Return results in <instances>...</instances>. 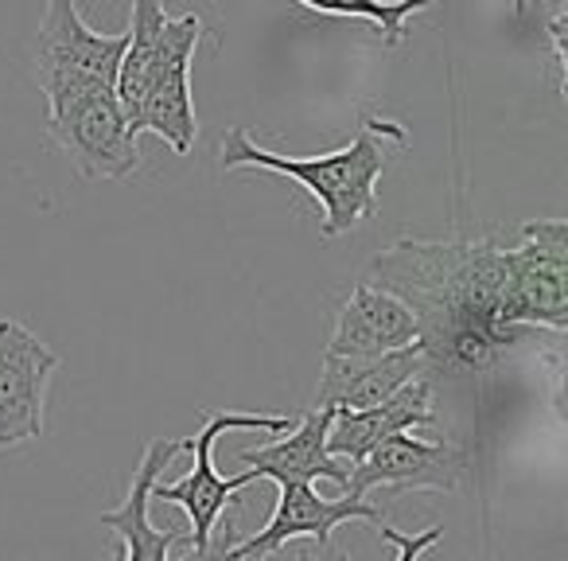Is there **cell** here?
<instances>
[{
    "mask_svg": "<svg viewBox=\"0 0 568 561\" xmlns=\"http://www.w3.org/2000/svg\"><path fill=\"white\" fill-rule=\"evenodd\" d=\"M363 281L409 304L428 363L483 367L526 332L506 320V253L495 242L402 238L366 266Z\"/></svg>",
    "mask_w": 568,
    "mask_h": 561,
    "instance_id": "obj_1",
    "label": "cell"
},
{
    "mask_svg": "<svg viewBox=\"0 0 568 561\" xmlns=\"http://www.w3.org/2000/svg\"><path fill=\"white\" fill-rule=\"evenodd\" d=\"M386 141L405 144V133L397 121L382 118H363L358 133L351 137L343 149L324 152V157H284V152H268L245 133L242 126L230 129L222 137L219 160L226 172L237 168H265V172H281L288 180H296L324 211L320 234L339 238L351 234L358 222H366L378 211V180L389 168V149Z\"/></svg>",
    "mask_w": 568,
    "mask_h": 561,
    "instance_id": "obj_2",
    "label": "cell"
},
{
    "mask_svg": "<svg viewBox=\"0 0 568 561\" xmlns=\"http://www.w3.org/2000/svg\"><path fill=\"white\" fill-rule=\"evenodd\" d=\"M296 418H301V413H234V410L206 413V425L183 444L187 452H195L191 472L175 483H164V480L152 483V503H175L187 511L191 553H199V558L211 553V534H214V527H219V514L226 511V503H234V495L245 483L261 480L257 468H245V472L230 475V480L214 468V444H219V437L230 433V429H253V433L281 437L284 429L296 425Z\"/></svg>",
    "mask_w": 568,
    "mask_h": 561,
    "instance_id": "obj_3",
    "label": "cell"
},
{
    "mask_svg": "<svg viewBox=\"0 0 568 561\" xmlns=\"http://www.w3.org/2000/svg\"><path fill=\"white\" fill-rule=\"evenodd\" d=\"M129 32L102 36L79 17L74 0H48L36 32V82L48 110L90 90H113Z\"/></svg>",
    "mask_w": 568,
    "mask_h": 561,
    "instance_id": "obj_4",
    "label": "cell"
},
{
    "mask_svg": "<svg viewBox=\"0 0 568 561\" xmlns=\"http://www.w3.org/2000/svg\"><path fill=\"white\" fill-rule=\"evenodd\" d=\"M506 253V320L514 328L568 324V222L537 219L521 227Z\"/></svg>",
    "mask_w": 568,
    "mask_h": 561,
    "instance_id": "obj_5",
    "label": "cell"
},
{
    "mask_svg": "<svg viewBox=\"0 0 568 561\" xmlns=\"http://www.w3.org/2000/svg\"><path fill=\"white\" fill-rule=\"evenodd\" d=\"M48 133L87 180H125L141 164L136 133L113 90H90L48 110Z\"/></svg>",
    "mask_w": 568,
    "mask_h": 561,
    "instance_id": "obj_6",
    "label": "cell"
},
{
    "mask_svg": "<svg viewBox=\"0 0 568 561\" xmlns=\"http://www.w3.org/2000/svg\"><path fill=\"white\" fill-rule=\"evenodd\" d=\"M199 40H203V20L195 12L168 20L164 48L152 63L149 87L136 110V133H156L180 157H187L199 133L195 102H191V59Z\"/></svg>",
    "mask_w": 568,
    "mask_h": 561,
    "instance_id": "obj_7",
    "label": "cell"
},
{
    "mask_svg": "<svg viewBox=\"0 0 568 561\" xmlns=\"http://www.w3.org/2000/svg\"><path fill=\"white\" fill-rule=\"evenodd\" d=\"M59 355L17 320H0V449L40 441Z\"/></svg>",
    "mask_w": 568,
    "mask_h": 561,
    "instance_id": "obj_8",
    "label": "cell"
},
{
    "mask_svg": "<svg viewBox=\"0 0 568 561\" xmlns=\"http://www.w3.org/2000/svg\"><path fill=\"white\" fill-rule=\"evenodd\" d=\"M281 495H276V511L265 522V530H257L253 538H245L242 545H230L222 550L226 561H242V558H273L276 550H284L296 538H316L320 545H332L335 527L351 519L363 522H382V511L371 499L358 495H343V499H324L308 480H276Z\"/></svg>",
    "mask_w": 568,
    "mask_h": 561,
    "instance_id": "obj_9",
    "label": "cell"
},
{
    "mask_svg": "<svg viewBox=\"0 0 568 561\" xmlns=\"http://www.w3.org/2000/svg\"><path fill=\"white\" fill-rule=\"evenodd\" d=\"M464 472V452L448 441H420L413 429L378 441L363 460L347 468V495L366 499L374 488L402 491H452Z\"/></svg>",
    "mask_w": 568,
    "mask_h": 561,
    "instance_id": "obj_10",
    "label": "cell"
},
{
    "mask_svg": "<svg viewBox=\"0 0 568 561\" xmlns=\"http://www.w3.org/2000/svg\"><path fill=\"white\" fill-rule=\"evenodd\" d=\"M420 371H428L425 343L374 351V355H335V351H327L316 405H324V410H363V405L389 398L397 387L417 379Z\"/></svg>",
    "mask_w": 568,
    "mask_h": 561,
    "instance_id": "obj_11",
    "label": "cell"
},
{
    "mask_svg": "<svg viewBox=\"0 0 568 561\" xmlns=\"http://www.w3.org/2000/svg\"><path fill=\"white\" fill-rule=\"evenodd\" d=\"M433 421V379H428V371H420L417 379L397 387L382 402L363 405V410H335L332 429H327V452L355 464L386 437L405 433V429H425Z\"/></svg>",
    "mask_w": 568,
    "mask_h": 561,
    "instance_id": "obj_12",
    "label": "cell"
},
{
    "mask_svg": "<svg viewBox=\"0 0 568 561\" xmlns=\"http://www.w3.org/2000/svg\"><path fill=\"white\" fill-rule=\"evenodd\" d=\"M420 343V320L397 293L371 281H358L351 289L347 304L339 312V324L327 343L335 355H374V351H394Z\"/></svg>",
    "mask_w": 568,
    "mask_h": 561,
    "instance_id": "obj_13",
    "label": "cell"
},
{
    "mask_svg": "<svg viewBox=\"0 0 568 561\" xmlns=\"http://www.w3.org/2000/svg\"><path fill=\"white\" fill-rule=\"evenodd\" d=\"M187 441H152L144 449L141 464H136L133 480H129V495L118 511H105L102 514V527L113 530L121 538V558L129 561H168L175 542H183V530H156L149 519V503H152V483L160 480L168 464L183 452Z\"/></svg>",
    "mask_w": 568,
    "mask_h": 561,
    "instance_id": "obj_14",
    "label": "cell"
},
{
    "mask_svg": "<svg viewBox=\"0 0 568 561\" xmlns=\"http://www.w3.org/2000/svg\"><path fill=\"white\" fill-rule=\"evenodd\" d=\"M335 410L312 405L308 413L296 418L293 429H284V441L242 449V464L257 468L261 480H332L347 488V464L327 452V429H332Z\"/></svg>",
    "mask_w": 568,
    "mask_h": 561,
    "instance_id": "obj_15",
    "label": "cell"
},
{
    "mask_svg": "<svg viewBox=\"0 0 568 561\" xmlns=\"http://www.w3.org/2000/svg\"><path fill=\"white\" fill-rule=\"evenodd\" d=\"M168 9L160 0H133V20H129V48L121 56L118 82H113V94H118L121 110H125L129 126L136 133V110H141L144 87H149L152 63H156L160 48H164L168 32Z\"/></svg>",
    "mask_w": 568,
    "mask_h": 561,
    "instance_id": "obj_16",
    "label": "cell"
},
{
    "mask_svg": "<svg viewBox=\"0 0 568 561\" xmlns=\"http://www.w3.org/2000/svg\"><path fill=\"white\" fill-rule=\"evenodd\" d=\"M301 9H312L320 17H343V20H366L378 28V40L386 48H397L405 40V20L417 12L433 9L436 0H296Z\"/></svg>",
    "mask_w": 568,
    "mask_h": 561,
    "instance_id": "obj_17",
    "label": "cell"
},
{
    "mask_svg": "<svg viewBox=\"0 0 568 561\" xmlns=\"http://www.w3.org/2000/svg\"><path fill=\"white\" fill-rule=\"evenodd\" d=\"M378 534L386 538V542L397 545V561H413V558H420V553H425L428 545L436 542V538H440V527L425 530L420 538H409V534H402V530H394V527H386V522H378Z\"/></svg>",
    "mask_w": 568,
    "mask_h": 561,
    "instance_id": "obj_18",
    "label": "cell"
},
{
    "mask_svg": "<svg viewBox=\"0 0 568 561\" xmlns=\"http://www.w3.org/2000/svg\"><path fill=\"white\" fill-rule=\"evenodd\" d=\"M545 20H549V40H552V63L565 74V24H568V0H541Z\"/></svg>",
    "mask_w": 568,
    "mask_h": 561,
    "instance_id": "obj_19",
    "label": "cell"
}]
</instances>
